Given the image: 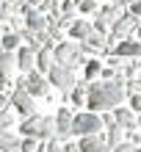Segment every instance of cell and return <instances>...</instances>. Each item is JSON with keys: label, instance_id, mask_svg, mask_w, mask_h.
<instances>
[{"label": "cell", "instance_id": "cell-1", "mask_svg": "<svg viewBox=\"0 0 141 152\" xmlns=\"http://www.w3.org/2000/svg\"><path fill=\"white\" fill-rule=\"evenodd\" d=\"M125 83L122 80H97L86 86V108L91 113H105L113 111L125 102Z\"/></svg>", "mask_w": 141, "mask_h": 152}, {"label": "cell", "instance_id": "cell-2", "mask_svg": "<svg viewBox=\"0 0 141 152\" xmlns=\"http://www.w3.org/2000/svg\"><path fill=\"white\" fill-rule=\"evenodd\" d=\"M20 130H22V136L25 138H45V141H53L56 138V124H53V116H39V113H33V116H25L22 124H20Z\"/></svg>", "mask_w": 141, "mask_h": 152}, {"label": "cell", "instance_id": "cell-3", "mask_svg": "<svg viewBox=\"0 0 141 152\" xmlns=\"http://www.w3.org/2000/svg\"><path fill=\"white\" fill-rule=\"evenodd\" d=\"M47 83H53L58 91L69 94L77 83V66H64V64H53V69L47 72Z\"/></svg>", "mask_w": 141, "mask_h": 152}, {"label": "cell", "instance_id": "cell-4", "mask_svg": "<svg viewBox=\"0 0 141 152\" xmlns=\"http://www.w3.org/2000/svg\"><path fill=\"white\" fill-rule=\"evenodd\" d=\"M102 130V122H100V113H75L72 116V136L83 138V136H97V133Z\"/></svg>", "mask_w": 141, "mask_h": 152}, {"label": "cell", "instance_id": "cell-5", "mask_svg": "<svg viewBox=\"0 0 141 152\" xmlns=\"http://www.w3.org/2000/svg\"><path fill=\"white\" fill-rule=\"evenodd\" d=\"M17 88H25L31 97H47L50 94V83H47V77L42 75V72H36V69H31L25 77H20L14 83Z\"/></svg>", "mask_w": 141, "mask_h": 152}, {"label": "cell", "instance_id": "cell-6", "mask_svg": "<svg viewBox=\"0 0 141 152\" xmlns=\"http://www.w3.org/2000/svg\"><path fill=\"white\" fill-rule=\"evenodd\" d=\"M119 17H122V6H111V3H108V6L97 8V20L91 22V28H94L97 33H102V36H105V33L111 31V25L116 22Z\"/></svg>", "mask_w": 141, "mask_h": 152}, {"label": "cell", "instance_id": "cell-7", "mask_svg": "<svg viewBox=\"0 0 141 152\" xmlns=\"http://www.w3.org/2000/svg\"><path fill=\"white\" fill-rule=\"evenodd\" d=\"M8 102H11L14 108L22 113V116H33V113H36L33 97H31L28 91H25V88H17V86H14V88H11V97H8Z\"/></svg>", "mask_w": 141, "mask_h": 152}, {"label": "cell", "instance_id": "cell-8", "mask_svg": "<svg viewBox=\"0 0 141 152\" xmlns=\"http://www.w3.org/2000/svg\"><path fill=\"white\" fill-rule=\"evenodd\" d=\"M53 124H56V141H66L72 136V111L58 108L56 116H53Z\"/></svg>", "mask_w": 141, "mask_h": 152}, {"label": "cell", "instance_id": "cell-9", "mask_svg": "<svg viewBox=\"0 0 141 152\" xmlns=\"http://www.w3.org/2000/svg\"><path fill=\"white\" fill-rule=\"evenodd\" d=\"M113 50V58H141V42L138 39H125V42H119L116 47H111Z\"/></svg>", "mask_w": 141, "mask_h": 152}, {"label": "cell", "instance_id": "cell-10", "mask_svg": "<svg viewBox=\"0 0 141 152\" xmlns=\"http://www.w3.org/2000/svg\"><path fill=\"white\" fill-rule=\"evenodd\" d=\"M22 22H25V28H28L31 33H45V31H47V17L39 14L33 6L25 11V20H22Z\"/></svg>", "mask_w": 141, "mask_h": 152}, {"label": "cell", "instance_id": "cell-11", "mask_svg": "<svg viewBox=\"0 0 141 152\" xmlns=\"http://www.w3.org/2000/svg\"><path fill=\"white\" fill-rule=\"evenodd\" d=\"M77 152H111V149L105 144V138L97 133V136H83L77 141Z\"/></svg>", "mask_w": 141, "mask_h": 152}, {"label": "cell", "instance_id": "cell-12", "mask_svg": "<svg viewBox=\"0 0 141 152\" xmlns=\"http://www.w3.org/2000/svg\"><path fill=\"white\" fill-rule=\"evenodd\" d=\"M113 122L119 124L125 133H130V130H136V113L130 111V108H125V105H119V108H113Z\"/></svg>", "mask_w": 141, "mask_h": 152}, {"label": "cell", "instance_id": "cell-13", "mask_svg": "<svg viewBox=\"0 0 141 152\" xmlns=\"http://www.w3.org/2000/svg\"><path fill=\"white\" fill-rule=\"evenodd\" d=\"M53 64H56V58H53V47L36 50V56H33V69H36V72H50Z\"/></svg>", "mask_w": 141, "mask_h": 152}, {"label": "cell", "instance_id": "cell-14", "mask_svg": "<svg viewBox=\"0 0 141 152\" xmlns=\"http://www.w3.org/2000/svg\"><path fill=\"white\" fill-rule=\"evenodd\" d=\"M80 47H83V53H105V36L97 33V31H91L89 36L80 42Z\"/></svg>", "mask_w": 141, "mask_h": 152}, {"label": "cell", "instance_id": "cell-15", "mask_svg": "<svg viewBox=\"0 0 141 152\" xmlns=\"http://www.w3.org/2000/svg\"><path fill=\"white\" fill-rule=\"evenodd\" d=\"M14 72H17V56H14V53L0 50V77L11 80V75H14Z\"/></svg>", "mask_w": 141, "mask_h": 152}, {"label": "cell", "instance_id": "cell-16", "mask_svg": "<svg viewBox=\"0 0 141 152\" xmlns=\"http://www.w3.org/2000/svg\"><path fill=\"white\" fill-rule=\"evenodd\" d=\"M0 152H20V138L8 127H0Z\"/></svg>", "mask_w": 141, "mask_h": 152}, {"label": "cell", "instance_id": "cell-17", "mask_svg": "<svg viewBox=\"0 0 141 152\" xmlns=\"http://www.w3.org/2000/svg\"><path fill=\"white\" fill-rule=\"evenodd\" d=\"M91 31H94V28H91V22H89V20H75L72 25H69V36L77 39V42H83Z\"/></svg>", "mask_w": 141, "mask_h": 152}, {"label": "cell", "instance_id": "cell-18", "mask_svg": "<svg viewBox=\"0 0 141 152\" xmlns=\"http://www.w3.org/2000/svg\"><path fill=\"white\" fill-rule=\"evenodd\" d=\"M14 56H17V69H22V72L28 75L31 69H33V56H36V53H31L28 47H20Z\"/></svg>", "mask_w": 141, "mask_h": 152}, {"label": "cell", "instance_id": "cell-19", "mask_svg": "<svg viewBox=\"0 0 141 152\" xmlns=\"http://www.w3.org/2000/svg\"><path fill=\"white\" fill-rule=\"evenodd\" d=\"M100 69H102L100 58H86V64H83V80H86V83H94V77L100 75Z\"/></svg>", "mask_w": 141, "mask_h": 152}, {"label": "cell", "instance_id": "cell-20", "mask_svg": "<svg viewBox=\"0 0 141 152\" xmlns=\"http://www.w3.org/2000/svg\"><path fill=\"white\" fill-rule=\"evenodd\" d=\"M105 130H108V133H105L102 138H105V144H108V149H111V147H116L119 141H125V138H122V136H125V130H122L116 122H113L111 127H105Z\"/></svg>", "mask_w": 141, "mask_h": 152}, {"label": "cell", "instance_id": "cell-21", "mask_svg": "<svg viewBox=\"0 0 141 152\" xmlns=\"http://www.w3.org/2000/svg\"><path fill=\"white\" fill-rule=\"evenodd\" d=\"M17 47H20V33H14V31H3L0 50H6V53H17Z\"/></svg>", "mask_w": 141, "mask_h": 152}, {"label": "cell", "instance_id": "cell-22", "mask_svg": "<svg viewBox=\"0 0 141 152\" xmlns=\"http://www.w3.org/2000/svg\"><path fill=\"white\" fill-rule=\"evenodd\" d=\"M39 141L36 138H20V152H36Z\"/></svg>", "mask_w": 141, "mask_h": 152}, {"label": "cell", "instance_id": "cell-23", "mask_svg": "<svg viewBox=\"0 0 141 152\" xmlns=\"http://www.w3.org/2000/svg\"><path fill=\"white\" fill-rule=\"evenodd\" d=\"M77 8H80L83 14H97V0H80Z\"/></svg>", "mask_w": 141, "mask_h": 152}, {"label": "cell", "instance_id": "cell-24", "mask_svg": "<svg viewBox=\"0 0 141 152\" xmlns=\"http://www.w3.org/2000/svg\"><path fill=\"white\" fill-rule=\"evenodd\" d=\"M127 100H130V111H133V113H141V91L127 94Z\"/></svg>", "mask_w": 141, "mask_h": 152}, {"label": "cell", "instance_id": "cell-25", "mask_svg": "<svg viewBox=\"0 0 141 152\" xmlns=\"http://www.w3.org/2000/svg\"><path fill=\"white\" fill-rule=\"evenodd\" d=\"M133 149H136V147L130 144V141H119L116 147H111V152H133Z\"/></svg>", "mask_w": 141, "mask_h": 152}, {"label": "cell", "instance_id": "cell-26", "mask_svg": "<svg viewBox=\"0 0 141 152\" xmlns=\"http://www.w3.org/2000/svg\"><path fill=\"white\" fill-rule=\"evenodd\" d=\"M11 124H14V116L8 113V108H6L3 113H0V127H11Z\"/></svg>", "mask_w": 141, "mask_h": 152}, {"label": "cell", "instance_id": "cell-27", "mask_svg": "<svg viewBox=\"0 0 141 152\" xmlns=\"http://www.w3.org/2000/svg\"><path fill=\"white\" fill-rule=\"evenodd\" d=\"M127 14H133L136 20H138V17H141V3H130L127 6Z\"/></svg>", "mask_w": 141, "mask_h": 152}, {"label": "cell", "instance_id": "cell-28", "mask_svg": "<svg viewBox=\"0 0 141 152\" xmlns=\"http://www.w3.org/2000/svg\"><path fill=\"white\" fill-rule=\"evenodd\" d=\"M45 152H61V144H58L56 138H53V141H47V147H45Z\"/></svg>", "mask_w": 141, "mask_h": 152}, {"label": "cell", "instance_id": "cell-29", "mask_svg": "<svg viewBox=\"0 0 141 152\" xmlns=\"http://www.w3.org/2000/svg\"><path fill=\"white\" fill-rule=\"evenodd\" d=\"M100 75H102V80H113V66H105V69H100Z\"/></svg>", "mask_w": 141, "mask_h": 152}, {"label": "cell", "instance_id": "cell-30", "mask_svg": "<svg viewBox=\"0 0 141 152\" xmlns=\"http://www.w3.org/2000/svg\"><path fill=\"white\" fill-rule=\"evenodd\" d=\"M6 108H8V97H6V94H0V113H3Z\"/></svg>", "mask_w": 141, "mask_h": 152}, {"label": "cell", "instance_id": "cell-31", "mask_svg": "<svg viewBox=\"0 0 141 152\" xmlns=\"http://www.w3.org/2000/svg\"><path fill=\"white\" fill-rule=\"evenodd\" d=\"M61 152H77V144H64V147H61Z\"/></svg>", "mask_w": 141, "mask_h": 152}, {"label": "cell", "instance_id": "cell-32", "mask_svg": "<svg viewBox=\"0 0 141 152\" xmlns=\"http://www.w3.org/2000/svg\"><path fill=\"white\" fill-rule=\"evenodd\" d=\"M136 130L141 133V113H136Z\"/></svg>", "mask_w": 141, "mask_h": 152}, {"label": "cell", "instance_id": "cell-33", "mask_svg": "<svg viewBox=\"0 0 141 152\" xmlns=\"http://www.w3.org/2000/svg\"><path fill=\"white\" fill-rule=\"evenodd\" d=\"M111 6H125V0H108Z\"/></svg>", "mask_w": 141, "mask_h": 152}, {"label": "cell", "instance_id": "cell-34", "mask_svg": "<svg viewBox=\"0 0 141 152\" xmlns=\"http://www.w3.org/2000/svg\"><path fill=\"white\" fill-rule=\"evenodd\" d=\"M25 3H28V6H33V8H36V6L42 3V0H25Z\"/></svg>", "mask_w": 141, "mask_h": 152}, {"label": "cell", "instance_id": "cell-35", "mask_svg": "<svg viewBox=\"0 0 141 152\" xmlns=\"http://www.w3.org/2000/svg\"><path fill=\"white\" fill-rule=\"evenodd\" d=\"M136 36H138V42H141V22L136 25Z\"/></svg>", "mask_w": 141, "mask_h": 152}, {"label": "cell", "instance_id": "cell-36", "mask_svg": "<svg viewBox=\"0 0 141 152\" xmlns=\"http://www.w3.org/2000/svg\"><path fill=\"white\" fill-rule=\"evenodd\" d=\"M130 3H141V0H125V6H130Z\"/></svg>", "mask_w": 141, "mask_h": 152}, {"label": "cell", "instance_id": "cell-37", "mask_svg": "<svg viewBox=\"0 0 141 152\" xmlns=\"http://www.w3.org/2000/svg\"><path fill=\"white\" fill-rule=\"evenodd\" d=\"M6 3H11V6H14V3H17V0H6Z\"/></svg>", "mask_w": 141, "mask_h": 152}, {"label": "cell", "instance_id": "cell-38", "mask_svg": "<svg viewBox=\"0 0 141 152\" xmlns=\"http://www.w3.org/2000/svg\"><path fill=\"white\" fill-rule=\"evenodd\" d=\"M0 33H3V22H0Z\"/></svg>", "mask_w": 141, "mask_h": 152}]
</instances>
